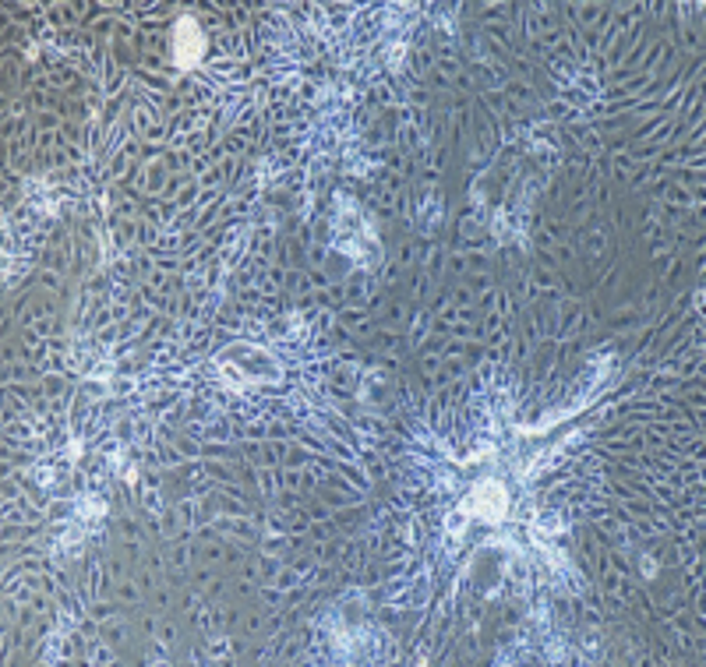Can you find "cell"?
<instances>
[{"mask_svg":"<svg viewBox=\"0 0 706 667\" xmlns=\"http://www.w3.org/2000/svg\"><path fill=\"white\" fill-rule=\"evenodd\" d=\"M202 32L191 18H181L177 22V64L181 67H195L202 60Z\"/></svg>","mask_w":706,"mask_h":667,"instance_id":"6da1fadb","label":"cell"},{"mask_svg":"<svg viewBox=\"0 0 706 667\" xmlns=\"http://www.w3.org/2000/svg\"><path fill=\"white\" fill-rule=\"evenodd\" d=\"M473 509L484 515V519H502L505 515L502 484H484V487H477V495H473Z\"/></svg>","mask_w":706,"mask_h":667,"instance_id":"7a4b0ae2","label":"cell"}]
</instances>
